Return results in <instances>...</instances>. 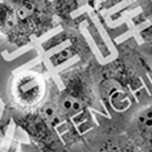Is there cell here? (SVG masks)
<instances>
[{
  "label": "cell",
  "mask_w": 152,
  "mask_h": 152,
  "mask_svg": "<svg viewBox=\"0 0 152 152\" xmlns=\"http://www.w3.org/2000/svg\"><path fill=\"white\" fill-rule=\"evenodd\" d=\"M150 67L142 55L132 50L108 66L96 89L104 107L113 115L108 126L124 130L133 114L152 100Z\"/></svg>",
  "instance_id": "cell-1"
},
{
  "label": "cell",
  "mask_w": 152,
  "mask_h": 152,
  "mask_svg": "<svg viewBox=\"0 0 152 152\" xmlns=\"http://www.w3.org/2000/svg\"><path fill=\"white\" fill-rule=\"evenodd\" d=\"M96 78L90 68L77 69L64 77L62 89L50 92L49 99L55 107L69 150L82 143L97 129L91 119V109L97 99Z\"/></svg>",
  "instance_id": "cell-2"
},
{
  "label": "cell",
  "mask_w": 152,
  "mask_h": 152,
  "mask_svg": "<svg viewBox=\"0 0 152 152\" xmlns=\"http://www.w3.org/2000/svg\"><path fill=\"white\" fill-rule=\"evenodd\" d=\"M55 9L49 0H1L0 34L25 45L52 28Z\"/></svg>",
  "instance_id": "cell-3"
},
{
  "label": "cell",
  "mask_w": 152,
  "mask_h": 152,
  "mask_svg": "<svg viewBox=\"0 0 152 152\" xmlns=\"http://www.w3.org/2000/svg\"><path fill=\"white\" fill-rule=\"evenodd\" d=\"M48 83L46 78L36 71L19 73L11 83V98L20 111L38 108L47 98Z\"/></svg>",
  "instance_id": "cell-4"
},
{
  "label": "cell",
  "mask_w": 152,
  "mask_h": 152,
  "mask_svg": "<svg viewBox=\"0 0 152 152\" xmlns=\"http://www.w3.org/2000/svg\"><path fill=\"white\" fill-rule=\"evenodd\" d=\"M85 152H140L124 130L97 127L81 143Z\"/></svg>",
  "instance_id": "cell-5"
},
{
  "label": "cell",
  "mask_w": 152,
  "mask_h": 152,
  "mask_svg": "<svg viewBox=\"0 0 152 152\" xmlns=\"http://www.w3.org/2000/svg\"><path fill=\"white\" fill-rule=\"evenodd\" d=\"M124 132L140 152H152V100L133 114Z\"/></svg>",
  "instance_id": "cell-6"
},
{
  "label": "cell",
  "mask_w": 152,
  "mask_h": 152,
  "mask_svg": "<svg viewBox=\"0 0 152 152\" xmlns=\"http://www.w3.org/2000/svg\"><path fill=\"white\" fill-rule=\"evenodd\" d=\"M141 20L145 23V27L140 31V36L145 47L147 53L152 57V4H149L143 8L141 13Z\"/></svg>",
  "instance_id": "cell-7"
},
{
  "label": "cell",
  "mask_w": 152,
  "mask_h": 152,
  "mask_svg": "<svg viewBox=\"0 0 152 152\" xmlns=\"http://www.w3.org/2000/svg\"><path fill=\"white\" fill-rule=\"evenodd\" d=\"M93 0H57L56 1V10L60 16H66L71 13L73 10L80 8L86 4H90Z\"/></svg>",
  "instance_id": "cell-8"
}]
</instances>
